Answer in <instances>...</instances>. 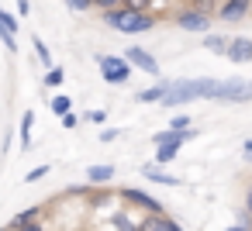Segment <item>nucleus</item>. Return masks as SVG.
<instances>
[{
  "label": "nucleus",
  "mask_w": 252,
  "mask_h": 231,
  "mask_svg": "<svg viewBox=\"0 0 252 231\" xmlns=\"http://www.w3.org/2000/svg\"><path fill=\"white\" fill-rule=\"evenodd\" d=\"M173 21H176V28H183V31H207L211 21H214V11L200 7L197 0H190V4H183V7L173 14Z\"/></svg>",
  "instance_id": "4"
},
{
  "label": "nucleus",
  "mask_w": 252,
  "mask_h": 231,
  "mask_svg": "<svg viewBox=\"0 0 252 231\" xmlns=\"http://www.w3.org/2000/svg\"><path fill=\"white\" fill-rule=\"evenodd\" d=\"M18 14H21V18L32 14V0H18Z\"/></svg>",
  "instance_id": "30"
},
{
  "label": "nucleus",
  "mask_w": 252,
  "mask_h": 231,
  "mask_svg": "<svg viewBox=\"0 0 252 231\" xmlns=\"http://www.w3.org/2000/svg\"><path fill=\"white\" fill-rule=\"evenodd\" d=\"M180 155V145H156V166H169Z\"/></svg>",
  "instance_id": "17"
},
{
  "label": "nucleus",
  "mask_w": 252,
  "mask_h": 231,
  "mask_svg": "<svg viewBox=\"0 0 252 231\" xmlns=\"http://www.w3.org/2000/svg\"><path fill=\"white\" fill-rule=\"evenodd\" d=\"M104 25L111 31H121V35H145V31L156 28V14L142 11V7H131V4H118L111 11H104Z\"/></svg>",
  "instance_id": "1"
},
{
  "label": "nucleus",
  "mask_w": 252,
  "mask_h": 231,
  "mask_svg": "<svg viewBox=\"0 0 252 231\" xmlns=\"http://www.w3.org/2000/svg\"><path fill=\"white\" fill-rule=\"evenodd\" d=\"M125 59H128L131 69H138V73H149V76H159V73H162V69H159V59H156L152 52H145L142 45H128Z\"/></svg>",
  "instance_id": "7"
},
{
  "label": "nucleus",
  "mask_w": 252,
  "mask_h": 231,
  "mask_svg": "<svg viewBox=\"0 0 252 231\" xmlns=\"http://www.w3.org/2000/svg\"><path fill=\"white\" fill-rule=\"evenodd\" d=\"M63 80H66V73H63L59 66H49V69H45V87L59 90V87H63Z\"/></svg>",
  "instance_id": "20"
},
{
  "label": "nucleus",
  "mask_w": 252,
  "mask_h": 231,
  "mask_svg": "<svg viewBox=\"0 0 252 231\" xmlns=\"http://www.w3.org/2000/svg\"><path fill=\"white\" fill-rule=\"evenodd\" d=\"M38 214H42V207H28V210L14 214V217H11V228H7V231H14V228H21V224H28V221H38Z\"/></svg>",
  "instance_id": "18"
},
{
  "label": "nucleus",
  "mask_w": 252,
  "mask_h": 231,
  "mask_svg": "<svg viewBox=\"0 0 252 231\" xmlns=\"http://www.w3.org/2000/svg\"><path fill=\"white\" fill-rule=\"evenodd\" d=\"M49 107H52V114H56V117H63V114H69V111H73V100H69V97H63V93H56V97L49 100Z\"/></svg>",
  "instance_id": "19"
},
{
  "label": "nucleus",
  "mask_w": 252,
  "mask_h": 231,
  "mask_svg": "<svg viewBox=\"0 0 252 231\" xmlns=\"http://www.w3.org/2000/svg\"><path fill=\"white\" fill-rule=\"evenodd\" d=\"M245 210L252 214V186H249V193H245Z\"/></svg>",
  "instance_id": "34"
},
{
  "label": "nucleus",
  "mask_w": 252,
  "mask_h": 231,
  "mask_svg": "<svg viewBox=\"0 0 252 231\" xmlns=\"http://www.w3.org/2000/svg\"><path fill=\"white\" fill-rule=\"evenodd\" d=\"M59 121H63V128H66V131H73V128H76V114H73V111H69V114H63Z\"/></svg>",
  "instance_id": "28"
},
{
  "label": "nucleus",
  "mask_w": 252,
  "mask_h": 231,
  "mask_svg": "<svg viewBox=\"0 0 252 231\" xmlns=\"http://www.w3.org/2000/svg\"><path fill=\"white\" fill-rule=\"evenodd\" d=\"M224 59H231V62H252V38L249 35H238V38H231L228 42V52H224Z\"/></svg>",
  "instance_id": "9"
},
{
  "label": "nucleus",
  "mask_w": 252,
  "mask_h": 231,
  "mask_svg": "<svg viewBox=\"0 0 252 231\" xmlns=\"http://www.w3.org/2000/svg\"><path fill=\"white\" fill-rule=\"evenodd\" d=\"M242 159L252 162V138H245V145H242Z\"/></svg>",
  "instance_id": "31"
},
{
  "label": "nucleus",
  "mask_w": 252,
  "mask_h": 231,
  "mask_svg": "<svg viewBox=\"0 0 252 231\" xmlns=\"http://www.w3.org/2000/svg\"><path fill=\"white\" fill-rule=\"evenodd\" d=\"M214 83H218V80H211V76H197V80H169L166 97H162L159 104H162V107H183V104H193V100H211Z\"/></svg>",
  "instance_id": "2"
},
{
  "label": "nucleus",
  "mask_w": 252,
  "mask_h": 231,
  "mask_svg": "<svg viewBox=\"0 0 252 231\" xmlns=\"http://www.w3.org/2000/svg\"><path fill=\"white\" fill-rule=\"evenodd\" d=\"M118 4H125V0H94V7H100V11H111Z\"/></svg>",
  "instance_id": "27"
},
{
  "label": "nucleus",
  "mask_w": 252,
  "mask_h": 231,
  "mask_svg": "<svg viewBox=\"0 0 252 231\" xmlns=\"http://www.w3.org/2000/svg\"><path fill=\"white\" fill-rule=\"evenodd\" d=\"M66 7H69L73 14H87V11L94 7V0H66Z\"/></svg>",
  "instance_id": "23"
},
{
  "label": "nucleus",
  "mask_w": 252,
  "mask_h": 231,
  "mask_svg": "<svg viewBox=\"0 0 252 231\" xmlns=\"http://www.w3.org/2000/svg\"><path fill=\"white\" fill-rule=\"evenodd\" d=\"M169 128H173V131H187V128H193V121H190L187 114H176V117L169 121Z\"/></svg>",
  "instance_id": "24"
},
{
  "label": "nucleus",
  "mask_w": 252,
  "mask_h": 231,
  "mask_svg": "<svg viewBox=\"0 0 252 231\" xmlns=\"http://www.w3.org/2000/svg\"><path fill=\"white\" fill-rule=\"evenodd\" d=\"M32 42H35V56H38V59H42V66L49 69V66H52V56H49V45H45L42 38H32Z\"/></svg>",
  "instance_id": "22"
},
{
  "label": "nucleus",
  "mask_w": 252,
  "mask_h": 231,
  "mask_svg": "<svg viewBox=\"0 0 252 231\" xmlns=\"http://www.w3.org/2000/svg\"><path fill=\"white\" fill-rule=\"evenodd\" d=\"M111 224H114L118 231H138V224H135L128 214H111Z\"/></svg>",
  "instance_id": "21"
},
{
  "label": "nucleus",
  "mask_w": 252,
  "mask_h": 231,
  "mask_svg": "<svg viewBox=\"0 0 252 231\" xmlns=\"http://www.w3.org/2000/svg\"><path fill=\"white\" fill-rule=\"evenodd\" d=\"M32 128H35V114H32V111H25V114H21V121H18V138H21V148H25V152L32 148Z\"/></svg>",
  "instance_id": "13"
},
{
  "label": "nucleus",
  "mask_w": 252,
  "mask_h": 231,
  "mask_svg": "<svg viewBox=\"0 0 252 231\" xmlns=\"http://www.w3.org/2000/svg\"><path fill=\"white\" fill-rule=\"evenodd\" d=\"M104 117H107V114H104V111H90V114H87V121H97V124H100V121H104Z\"/></svg>",
  "instance_id": "33"
},
{
  "label": "nucleus",
  "mask_w": 252,
  "mask_h": 231,
  "mask_svg": "<svg viewBox=\"0 0 252 231\" xmlns=\"http://www.w3.org/2000/svg\"><path fill=\"white\" fill-rule=\"evenodd\" d=\"M235 224H242V228H249V231H252V214L242 207V210H238V217H235Z\"/></svg>",
  "instance_id": "26"
},
{
  "label": "nucleus",
  "mask_w": 252,
  "mask_h": 231,
  "mask_svg": "<svg viewBox=\"0 0 252 231\" xmlns=\"http://www.w3.org/2000/svg\"><path fill=\"white\" fill-rule=\"evenodd\" d=\"M97 66H100V80L104 83H111V87H121V83H128L131 80V62L125 59V56H97Z\"/></svg>",
  "instance_id": "5"
},
{
  "label": "nucleus",
  "mask_w": 252,
  "mask_h": 231,
  "mask_svg": "<svg viewBox=\"0 0 252 231\" xmlns=\"http://www.w3.org/2000/svg\"><path fill=\"white\" fill-rule=\"evenodd\" d=\"M121 197H125L131 207H142L145 214H166V207H162L152 193H145V190H138V186H125V190H121Z\"/></svg>",
  "instance_id": "8"
},
{
  "label": "nucleus",
  "mask_w": 252,
  "mask_h": 231,
  "mask_svg": "<svg viewBox=\"0 0 252 231\" xmlns=\"http://www.w3.org/2000/svg\"><path fill=\"white\" fill-rule=\"evenodd\" d=\"M87 179L94 186H104V183L114 179V166H87Z\"/></svg>",
  "instance_id": "15"
},
{
  "label": "nucleus",
  "mask_w": 252,
  "mask_h": 231,
  "mask_svg": "<svg viewBox=\"0 0 252 231\" xmlns=\"http://www.w3.org/2000/svg\"><path fill=\"white\" fill-rule=\"evenodd\" d=\"M228 42H231L228 35H207V38H204V49L214 52V56H224V52H228Z\"/></svg>",
  "instance_id": "16"
},
{
  "label": "nucleus",
  "mask_w": 252,
  "mask_h": 231,
  "mask_svg": "<svg viewBox=\"0 0 252 231\" xmlns=\"http://www.w3.org/2000/svg\"><path fill=\"white\" fill-rule=\"evenodd\" d=\"M166 87H169V80H159L156 87H149V90H142V93H138L135 100H138V104H159V100L166 97Z\"/></svg>",
  "instance_id": "14"
},
{
  "label": "nucleus",
  "mask_w": 252,
  "mask_h": 231,
  "mask_svg": "<svg viewBox=\"0 0 252 231\" xmlns=\"http://www.w3.org/2000/svg\"><path fill=\"white\" fill-rule=\"evenodd\" d=\"M252 14V0H218V18L224 25H238Z\"/></svg>",
  "instance_id": "6"
},
{
  "label": "nucleus",
  "mask_w": 252,
  "mask_h": 231,
  "mask_svg": "<svg viewBox=\"0 0 252 231\" xmlns=\"http://www.w3.org/2000/svg\"><path fill=\"white\" fill-rule=\"evenodd\" d=\"M118 135H121V131H118V128H104V131H100V142H114V138H118Z\"/></svg>",
  "instance_id": "29"
},
{
  "label": "nucleus",
  "mask_w": 252,
  "mask_h": 231,
  "mask_svg": "<svg viewBox=\"0 0 252 231\" xmlns=\"http://www.w3.org/2000/svg\"><path fill=\"white\" fill-rule=\"evenodd\" d=\"M49 169H52V166H35V169H32V173H28L25 179H28V183H38L42 176H49Z\"/></svg>",
  "instance_id": "25"
},
{
  "label": "nucleus",
  "mask_w": 252,
  "mask_h": 231,
  "mask_svg": "<svg viewBox=\"0 0 252 231\" xmlns=\"http://www.w3.org/2000/svg\"><path fill=\"white\" fill-rule=\"evenodd\" d=\"M211 100H218V104H249L252 100V80H242V76L218 80Z\"/></svg>",
  "instance_id": "3"
},
{
  "label": "nucleus",
  "mask_w": 252,
  "mask_h": 231,
  "mask_svg": "<svg viewBox=\"0 0 252 231\" xmlns=\"http://www.w3.org/2000/svg\"><path fill=\"white\" fill-rule=\"evenodd\" d=\"M14 231H42V224H38V221H28V224H21V228H14Z\"/></svg>",
  "instance_id": "32"
},
{
  "label": "nucleus",
  "mask_w": 252,
  "mask_h": 231,
  "mask_svg": "<svg viewBox=\"0 0 252 231\" xmlns=\"http://www.w3.org/2000/svg\"><path fill=\"white\" fill-rule=\"evenodd\" d=\"M187 4H190V0H187Z\"/></svg>",
  "instance_id": "37"
},
{
  "label": "nucleus",
  "mask_w": 252,
  "mask_h": 231,
  "mask_svg": "<svg viewBox=\"0 0 252 231\" xmlns=\"http://www.w3.org/2000/svg\"><path fill=\"white\" fill-rule=\"evenodd\" d=\"M0 231H7V228H0Z\"/></svg>",
  "instance_id": "36"
},
{
  "label": "nucleus",
  "mask_w": 252,
  "mask_h": 231,
  "mask_svg": "<svg viewBox=\"0 0 252 231\" xmlns=\"http://www.w3.org/2000/svg\"><path fill=\"white\" fill-rule=\"evenodd\" d=\"M193 135H197L193 128H187V131H173V128H166V131H156L152 142H156V145H187Z\"/></svg>",
  "instance_id": "11"
},
{
  "label": "nucleus",
  "mask_w": 252,
  "mask_h": 231,
  "mask_svg": "<svg viewBox=\"0 0 252 231\" xmlns=\"http://www.w3.org/2000/svg\"><path fill=\"white\" fill-rule=\"evenodd\" d=\"M142 176H145V179H152V183H162V186H180V183H183L180 176L166 173L162 166H145V169H142Z\"/></svg>",
  "instance_id": "12"
},
{
  "label": "nucleus",
  "mask_w": 252,
  "mask_h": 231,
  "mask_svg": "<svg viewBox=\"0 0 252 231\" xmlns=\"http://www.w3.org/2000/svg\"><path fill=\"white\" fill-rule=\"evenodd\" d=\"M228 231H249V228H242V224H231V228H228Z\"/></svg>",
  "instance_id": "35"
},
{
  "label": "nucleus",
  "mask_w": 252,
  "mask_h": 231,
  "mask_svg": "<svg viewBox=\"0 0 252 231\" xmlns=\"http://www.w3.org/2000/svg\"><path fill=\"white\" fill-rule=\"evenodd\" d=\"M180 224L173 221V217H166V214H145L142 221H138V231H176Z\"/></svg>",
  "instance_id": "10"
}]
</instances>
